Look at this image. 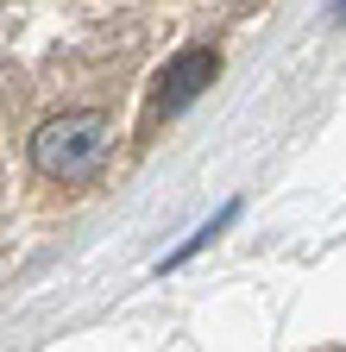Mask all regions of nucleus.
<instances>
[{
    "label": "nucleus",
    "mask_w": 346,
    "mask_h": 352,
    "mask_svg": "<svg viewBox=\"0 0 346 352\" xmlns=\"http://www.w3.org/2000/svg\"><path fill=\"white\" fill-rule=\"evenodd\" d=\"M113 151V126L101 113H57L32 132V170L51 183H89Z\"/></svg>",
    "instance_id": "1"
},
{
    "label": "nucleus",
    "mask_w": 346,
    "mask_h": 352,
    "mask_svg": "<svg viewBox=\"0 0 346 352\" xmlns=\"http://www.w3.org/2000/svg\"><path fill=\"white\" fill-rule=\"evenodd\" d=\"M214 76H221V51H208V44H195V51H177L164 69H158V82H151V120L164 113H183L189 101H202V88H214Z\"/></svg>",
    "instance_id": "2"
},
{
    "label": "nucleus",
    "mask_w": 346,
    "mask_h": 352,
    "mask_svg": "<svg viewBox=\"0 0 346 352\" xmlns=\"http://www.w3.org/2000/svg\"><path fill=\"white\" fill-rule=\"evenodd\" d=\"M340 13H346V7H340Z\"/></svg>",
    "instance_id": "3"
}]
</instances>
